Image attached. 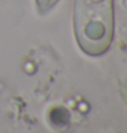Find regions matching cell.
<instances>
[{
    "label": "cell",
    "instance_id": "obj_1",
    "mask_svg": "<svg viewBox=\"0 0 127 133\" xmlns=\"http://www.w3.org/2000/svg\"><path fill=\"white\" fill-rule=\"evenodd\" d=\"M74 29L77 41L86 54L105 52L114 32L112 0H75Z\"/></svg>",
    "mask_w": 127,
    "mask_h": 133
},
{
    "label": "cell",
    "instance_id": "obj_2",
    "mask_svg": "<svg viewBox=\"0 0 127 133\" xmlns=\"http://www.w3.org/2000/svg\"><path fill=\"white\" fill-rule=\"evenodd\" d=\"M56 2H57V0H36V3H37V6H38L40 12L48 11L49 8H52L53 6H55Z\"/></svg>",
    "mask_w": 127,
    "mask_h": 133
}]
</instances>
